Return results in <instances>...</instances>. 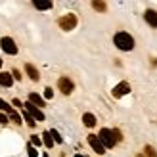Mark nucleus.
I'll return each mask as SVG.
<instances>
[{
    "label": "nucleus",
    "mask_w": 157,
    "mask_h": 157,
    "mask_svg": "<svg viewBox=\"0 0 157 157\" xmlns=\"http://www.w3.org/2000/svg\"><path fill=\"white\" fill-rule=\"evenodd\" d=\"M113 42H115V46L119 50H124V52H128V50L134 48V38H132L128 33H117L113 36Z\"/></svg>",
    "instance_id": "nucleus-1"
},
{
    "label": "nucleus",
    "mask_w": 157,
    "mask_h": 157,
    "mask_svg": "<svg viewBox=\"0 0 157 157\" xmlns=\"http://www.w3.org/2000/svg\"><path fill=\"white\" fill-rule=\"evenodd\" d=\"M100 140H101V144H104V147H113L115 142H117L115 132L109 130V128H101L100 130Z\"/></svg>",
    "instance_id": "nucleus-2"
},
{
    "label": "nucleus",
    "mask_w": 157,
    "mask_h": 157,
    "mask_svg": "<svg viewBox=\"0 0 157 157\" xmlns=\"http://www.w3.org/2000/svg\"><path fill=\"white\" fill-rule=\"evenodd\" d=\"M0 46H2V50L6 54H12V56H15L17 54V46H15V42L12 40L10 36H4L2 40H0Z\"/></svg>",
    "instance_id": "nucleus-3"
},
{
    "label": "nucleus",
    "mask_w": 157,
    "mask_h": 157,
    "mask_svg": "<svg viewBox=\"0 0 157 157\" xmlns=\"http://www.w3.org/2000/svg\"><path fill=\"white\" fill-rule=\"evenodd\" d=\"M75 25H77V17L73 13H67V15H63V17L59 19V27L65 29V31H71Z\"/></svg>",
    "instance_id": "nucleus-4"
},
{
    "label": "nucleus",
    "mask_w": 157,
    "mask_h": 157,
    "mask_svg": "<svg viewBox=\"0 0 157 157\" xmlns=\"http://www.w3.org/2000/svg\"><path fill=\"white\" fill-rule=\"evenodd\" d=\"M25 111H27L31 117H33L35 121H44V113H42V111H40V109H38L36 105L31 104V101H27V104H25Z\"/></svg>",
    "instance_id": "nucleus-5"
},
{
    "label": "nucleus",
    "mask_w": 157,
    "mask_h": 157,
    "mask_svg": "<svg viewBox=\"0 0 157 157\" xmlns=\"http://www.w3.org/2000/svg\"><path fill=\"white\" fill-rule=\"evenodd\" d=\"M88 144L92 146V150L96 151V153H105V147H104V144H101V140H100V136H94V134H90L88 136Z\"/></svg>",
    "instance_id": "nucleus-6"
},
{
    "label": "nucleus",
    "mask_w": 157,
    "mask_h": 157,
    "mask_svg": "<svg viewBox=\"0 0 157 157\" xmlns=\"http://www.w3.org/2000/svg\"><path fill=\"white\" fill-rule=\"evenodd\" d=\"M58 86H59V90L63 94H71L73 92V82H71V78H67V77H61L58 81Z\"/></svg>",
    "instance_id": "nucleus-7"
},
{
    "label": "nucleus",
    "mask_w": 157,
    "mask_h": 157,
    "mask_svg": "<svg viewBox=\"0 0 157 157\" xmlns=\"http://www.w3.org/2000/svg\"><path fill=\"white\" fill-rule=\"evenodd\" d=\"M128 90H130V86H128V82H121V84H117L115 88H113V96H124V94H128Z\"/></svg>",
    "instance_id": "nucleus-8"
},
{
    "label": "nucleus",
    "mask_w": 157,
    "mask_h": 157,
    "mask_svg": "<svg viewBox=\"0 0 157 157\" xmlns=\"http://www.w3.org/2000/svg\"><path fill=\"white\" fill-rule=\"evenodd\" d=\"M144 19L150 23L151 27H157V12H155V10H147V12L144 13Z\"/></svg>",
    "instance_id": "nucleus-9"
},
{
    "label": "nucleus",
    "mask_w": 157,
    "mask_h": 157,
    "mask_svg": "<svg viewBox=\"0 0 157 157\" xmlns=\"http://www.w3.org/2000/svg\"><path fill=\"white\" fill-rule=\"evenodd\" d=\"M29 101H31V104H33V105H38V107H42L44 105V98H40V96H38V94H29Z\"/></svg>",
    "instance_id": "nucleus-10"
},
{
    "label": "nucleus",
    "mask_w": 157,
    "mask_h": 157,
    "mask_svg": "<svg viewBox=\"0 0 157 157\" xmlns=\"http://www.w3.org/2000/svg\"><path fill=\"white\" fill-rule=\"evenodd\" d=\"M13 82V77L10 73H0V84L2 86H12Z\"/></svg>",
    "instance_id": "nucleus-11"
},
{
    "label": "nucleus",
    "mask_w": 157,
    "mask_h": 157,
    "mask_svg": "<svg viewBox=\"0 0 157 157\" xmlns=\"http://www.w3.org/2000/svg\"><path fill=\"white\" fill-rule=\"evenodd\" d=\"M82 123L86 124V127H94V124H96V117H94L92 113H84L82 115Z\"/></svg>",
    "instance_id": "nucleus-12"
},
{
    "label": "nucleus",
    "mask_w": 157,
    "mask_h": 157,
    "mask_svg": "<svg viewBox=\"0 0 157 157\" xmlns=\"http://www.w3.org/2000/svg\"><path fill=\"white\" fill-rule=\"evenodd\" d=\"M25 71L29 73V77L33 78V81H38V78H40V77H38V71H36V69L31 65V63H27V65H25Z\"/></svg>",
    "instance_id": "nucleus-13"
},
{
    "label": "nucleus",
    "mask_w": 157,
    "mask_h": 157,
    "mask_svg": "<svg viewBox=\"0 0 157 157\" xmlns=\"http://www.w3.org/2000/svg\"><path fill=\"white\" fill-rule=\"evenodd\" d=\"M33 6L36 8V10H50L54 4L52 2H33Z\"/></svg>",
    "instance_id": "nucleus-14"
},
{
    "label": "nucleus",
    "mask_w": 157,
    "mask_h": 157,
    "mask_svg": "<svg viewBox=\"0 0 157 157\" xmlns=\"http://www.w3.org/2000/svg\"><path fill=\"white\" fill-rule=\"evenodd\" d=\"M44 144H46V147H52L54 146V138H52V134H50V132H44Z\"/></svg>",
    "instance_id": "nucleus-15"
},
{
    "label": "nucleus",
    "mask_w": 157,
    "mask_h": 157,
    "mask_svg": "<svg viewBox=\"0 0 157 157\" xmlns=\"http://www.w3.org/2000/svg\"><path fill=\"white\" fill-rule=\"evenodd\" d=\"M0 111H8V113H13V111H12V107L8 105L4 100H0Z\"/></svg>",
    "instance_id": "nucleus-16"
},
{
    "label": "nucleus",
    "mask_w": 157,
    "mask_h": 157,
    "mask_svg": "<svg viewBox=\"0 0 157 157\" xmlns=\"http://www.w3.org/2000/svg\"><path fill=\"white\" fill-rule=\"evenodd\" d=\"M25 121H27V124H29V127H35V119H33V117H31L27 111H25Z\"/></svg>",
    "instance_id": "nucleus-17"
},
{
    "label": "nucleus",
    "mask_w": 157,
    "mask_h": 157,
    "mask_svg": "<svg viewBox=\"0 0 157 157\" xmlns=\"http://www.w3.org/2000/svg\"><path fill=\"white\" fill-rule=\"evenodd\" d=\"M27 151H29V157H36V153H38V151L35 150V146H33V144L27 147Z\"/></svg>",
    "instance_id": "nucleus-18"
},
{
    "label": "nucleus",
    "mask_w": 157,
    "mask_h": 157,
    "mask_svg": "<svg viewBox=\"0 0 157 157\" xmlns=\"http://www.w3.org/2000/svg\"><path fill=\"white\" fill-rule=\"evenodd\" d=\"M50 134H52V138H54V142H61V136L58 134L56 130H50Z\"/></svg>",
    "instance_id": "nucleus-19"
},
{
    "label": "nucleus",
    "mask_w": 157,
    "mask_h": 157,
    "mask_svg": "<svg viewBox=\"0 0 157 157\" xmlns=\"http://www.w3.org/2000/svg\"><path fill=\"white\" fill-rule=\"evenodd\" d=\"M92 6H94V8H96V10H101V12H104V10H105V4H104V2H94Z\"/></svg>",
    "instance_id": "nucleus-20"
},
{
    "label": "nucleus",
    "mask_w": 157,
    "mask_h": 157,
    "mask_svg": "<svg viewBox=\"0 0 157 157\" xmlns=\"http://www.w3.org/2000/svg\"><path fill=\"white\" fill-rule=\"evenodd\" d=\"M52 96H54V90H52V88H46V90H44V98H46V100H50Z\"/></svg>",
    "instance_id": "nucleus-21"
},
{
    "label": "nucleus",
    "mask_w": 157,
    "mask_h": 157,
    "mask_svg": "<svg viewBox=\"0 0 157 157\" xmlns=\"http://www.w3.org/2000/svg\"><path fill=\"white\" fill-rule=\"evenodd\" d=\"M10 117H12V121H13V123H17V124L21 123V117H19L17 113H10Z\"/></svg>",
    "instance_id": "nucleus-22"
},
{
    "label": "nucleus",
    "mask_w": 157,
    "mask_h": 157,
    "mask_svg": "<svg viewBox=\"0 0 157 157\" xmlns=\"http://www.w3.org/2000/svg\"><path fill=\"white\" fill-rule=\"evenodd\" d=\"M31 142H33V146H40V138H38V136H33V140H31Z\"/></svg>",
    "instance_id": "nucleus-23"
},
{
    "label": "nucleus",
    "mask_w": 157,
    "mask_h": 157,
    "mask_svg": "<svg viewBox=\"0 0 157 157\" xmlns=\"http://www.w3.org/2000/svg\"><path fill=\"white\" fill-rule=\"evenodd\" d=\"M6 123H8V117L4 113H0V124H6Z\"/></svg>",
    "instance_id": "nucleus-24"
},
{
    "label": "nucleus",
    "mask_w": 157,
    "mask_h": 157,
    "mask_svg": "<svg viewBox=\"0 0 157 157\" xmlns=\"http://www.w3.org/2000/svg\"><path fill=\"white\" fill-rule=\"evenodd\" d=\"M146 153L150 155V157H155V151H153V147H146Z\"/></svg>",
    "instance_id": "nucleus-25"
},
{
    "label": "nucleus",
    "mask_w": 157,
    "mask_h": 157,
    "mask_svg": "<svg viewBox=\"0 0 157 157\" xmlns=\"http://www.w3.org/2000/svg\"><path fill=\"white\" fill-rule=\"evenodd\" d=\"M75 157H84V155H75Z\"/></svg>",
    "instance_id": "nucleus-26"
},
{
    "label": "nucleus",
    "mask_w": 157,
    "mask_h": 157,
    "mask_svg": "<svg viewBox=\"0 0 157 157\" xmlns=\"http://www.w3.org/2000/svg\"><path fill=\"white\" fill-rule=\"evenodd\" d=\"M0 65H2V59H0Z\"/></svg>",
    "instance_id": "nucleus-27"
},
{
    "label": "nucleus",
    "mask_w": 157,
    "mask_h": 157,
    "mask_svg": "<svg viewBox=\"0 0 157 157\" xmlns=\"http://www.w3.org/2000/svg\"><path fill=\"white\" fill-rule=\"evenodd\" d=\"M44 157H46V155H44Z\"/></svg>",
    "instance_id": "nucleus-28"
}]
</instances>
